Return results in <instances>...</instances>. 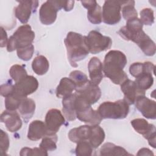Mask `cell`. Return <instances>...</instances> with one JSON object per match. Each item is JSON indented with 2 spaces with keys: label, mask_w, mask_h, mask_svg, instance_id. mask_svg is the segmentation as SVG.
Segmentation results:
<instances>
[{
  "label": "cell",
  "mask_w": 156,
  "mask_h": 156,
  "mask_svg": "<svg viewBox=\"0 0 156 156\" xmlns=\"http://www.w3.org/2000/svg\"><path fill=\"white\" fill-rule=\"evenodd\" d=\"M127 62L126 55L120 51H110L105 56L103 71L105 76L116 85L122 84L128 79L123 69Z\"/></svg>",
  "instance_id": "1"
},
{
  "label": "cell",
  "mask_w": 156,
  "mask_h": 156,
  "mask_svg": "<svg viewBox=\"0 0 156 156\" xmlns=\"http://www.w3.org/2000/svg\"><path fill=\"white\" fill-rule=\"evenodd\" d=\"M64 43L66 48L68 59L71 65L77 67L78 65L76 62L83 60L90 52L86 36L77 32H69L64 40Z\"/></svg>",
  "instance_id": "2"
},
{
  "label": "cell",
  "mask_w": 156,
  "mask_h": 156,
  "mask_svg": "<svg viewBox=\"0 0 156 156\" xmlns=\"http://www.w3.org/2000/svg\"><path fill=\"white\" fill-rule=\"evenodd\" d=\"M75 93L76 95L75 99L76 118L90 126L99 125L102 118L98 110H93L90 104L76 93Z\"/></svg>",
  "instance_id": "3"
},
{
  "label": "cell",
  "mask_w": 156,
  "mask_h": 156,
  "mask_svg": "<svg viewBox=\"0 0 156 156\" xmlns=\"http://www.w3.org/2000/svg\"><path fill=\"white\" fill-rule=\"evenodd\" d=\"M102 119H121L125 118L129 112V107L124 99L115 102H104L98 110Z\"/></svg>",
  "instance_id": "4"
},
{
  "label": "cell",
  "mask_w": 156,
  "mask_h": 156,
  "mask_svg": "<svg viewBox=\"0 0 156 156\" xmlns=\"http://www.w3.org/2000/svg\"><path fill=\"white\" fill-rule=\"evenodd\" d=\"M35 38V33L29 24L20 26L13 34L9 38L7 50L12 52L18 48L26 47L32 44Z\"/></svg>",
  "instance_id": "5"
},
{
  "label": "cell",
  "mask_w": 156,
  "mask_h": 156,
  "mask_svg": "<svg viewBox=\"0 0 156 156\" xmlns=\"http://www.w3.org/2000/svg\"><path fill=\"white\" fill-rule=\"evenodd\" d=\"M86 40L89 52L93 54L109 49L112 44L110 37L104 36L96 30L90 31L86 36Z\"/></svg>",
  "instance_id": "6"
},
{
  "label": "cell",
  "mask_w": 156,
  "mask_h": 156,
  "mask_svg": "<svg viewBox=\"0 0 156 156\" xmlns=\"http://www.w3.org/2000/svg\"><path fill=\"white\" fill-rule=\"evenodd\" d=\"M122 1H105L102 7V21L108 25L118 23L121 19Z\"/></svg>",
  "instance_id": "7"
},
{
  "label": "cell",
  "mask_w": 156,
  "mask_h": 156,
  "mask_svg": "<svg viewBox=\"0 0 156 156\" xmlns=\"http://www.w3.org/2000/svg\"><path fill=\"white\" fill-rule=\"evenodd\" d=\"M60 9V1H47L42 4L39 10L41 23L44 25L53 24L56 20L57 12Z\"/></svg>",
  "instance_id": "8"
},
{
  "label": "cell",
  "mask_w": 156,
  "mask_h": 156,
  "mask_svg": "<svg viewBox=\"0 0 156 156\" xmlns=\"http://www.w3.org/2000/svg\"><path fill=\"white\" fill-rule=\"evenodd\" d=\"M38 87L37 79L32 76H27L14 85L13 93L20 98H27L34 93Z\"/></svg>",
  "instance_id": "9"
},
{
  "label": "cell",
  "mask_w": 156,
  "mask_h": 156,
  "mask_svg": "<svg viewBox=\"0 0 156 156\" xmlns=\"http://www.w3.org/2000/svg\"><path fill=\"white\" fill-rule=\"evenodd\" d=\"M64 122L65 118L59 110L56 108L50 109L47 112L45 117L47 135H55Z\"/></svg>",
  "instance_id": "10"
},
{
  "label": "cell",
  "mask_w": 156,
  "mask_h": 156,
  "mask_svg": "<svg viewBox=\"0 0 156 156\" xmlns=\"http://www.w3.org/2000/svg\"><path fill=\"white\" fill-rule=\"evenodd\" d=\"M19 4L15 7V15L23 24L28 22L32 13L35 12L38 7L37 1H20Z\"/></svg>",
  "instance_id": "11"
},
{
  "label": "cell",
  "mask_w": 156,
  "mask_h": 156,
  "mask_svg": "<svg viewBox=\"0 0 156 156\" xmlns=\"http://www.w3.org/2000/svg\"><path fill=\"white\" fill-rule=\"evenodd\" d=\"M143 26L138 17L132 18L127 21L126 25L121 27L118 33L124 40L132 41L136 35L143 30Z\"/></svg>",
  "instance_id": "12"
},
{
  "label": "cell",
  "mask_w": 156,
  "mask_h": 156,
  "mask_svg": "<svg viewBox=\"0 0 156 156\" xmlns=\"http://www.w3.org/2000/svg\"><path fill=\"white\" fill-rule=\"evenodd\" d=\"M135 106L140 113L146 118L155 119L156 118V102L145 95H141L135 100Z\"/></svg>",
  "instance_id": "13"
},
{
  "label": "cell",
  "mask_w": 156,
  "mask_h": 156,
  "mask_svg": "<svg viewBox=\"0 0 156 156\" xmlns=\"http://www.w3.org/2000/svg\"><path fill=\"white\" fill-rule=\"evenodd\" d=\"M76 93L91 105L98 102L101 96V91L98 85L93 83L90 80L85 86L76 90Z\"/></svg>",
  "instance_id": "14"
},
{
  "label": "cell",
  "mask_w": 156,
  "mask_h": 156,
  "mask_svg": "<svg viewBox=\"0 0 156 156\" xmlns=\"http://www.w3.org/2000/svg\"><path fill=\"white\" fill-rule=\"evenodd\" d=\"M121 90L124 94V99L129 105L133 104L138 96L145 95V91L140 90L135 82L129 79L121 84Z\"/></svg>",
  "instance_id": "15"
},
{
  "label": "cell",
  "mask_w": 156,
  "mask_h": 156,
  "mask_svg": "<svg viewBox=\"0 0 156 156\" xmlns=\"http://www.w3.org/2000/svg\"><path fill=\"white\" fill-rule=\"evenodd\" d=\"M1 121L5 124L7 129L10 132H15L22 127V120L20 115L15 111L6 110L1 115Z\"/></svg>",
  "instance_id": "16"
},
{
  "label": "cell",
  "mask_w": 156,
  "mask_h": 156,
  "mask_svg": "<svg viewBox=\"0 0 156 156\" xmlns=\"http://www.w3.org/2000/svg\"><path fill=\"white\" fill-rule=\"evenodd\" d=\"M131 125L135 130L142 135L147 140L155 136V127L154 124L149 123L146 119L143 118H136L130 121Z\"/></svg>",
  "instance_id": "17"
},
{
  "label": "cell",
  "mask_w": 156,
  "mask_h": 156,
  "mask_svg": "<svg viewBox=\"0 0 156 156\" xmlns=\"http://www.w3.org/2000/svg\"><path fill=\"white\" fill-rule=\"evenodd\" d=\"M133 42L135 43L147 56H152L155 53L156 46L154 41L143 31L141 30L133 39Z\"/></svg>",
  "instance_id": "18"
},
{
  "label": "cell",
  "mask_w": 156,
  "mask_h": 156,
  "mask_svg": "<svg viewBox=\"0 0 156 156\" xmlns=\"http://www.w3.org/2000/svg\"><path fill=\"white\" fill-rule=\"evenodd\" d=\"M82 5L87 9V18L90 23L94 24H100L102 21V9L94 0L81 1Z\"/></svg>",
  "instance_id": "19"
},
{
  "label": "cell",
  "mask_w": 156,
  "mask_h": 156,
  "mask_svg": "<svg viewBox=\"0 0 156 156\" xmlns=\"http://www.w3.org/2000/svg\"><path fill=\"white\" fill-rule=\"evenodd\" d=\"M90 81L98 85L103 79V65L101 61L96 57H92L88 65Z\"/></svg>",
  "instance_id": "20"
},
{
  "label": "cell",
  "mask_w": 156,
  "mask_h": 156,
  "mask_svg": "<svg viewBox=\"0 0 156 156\" xmlns=\"http://www.w3.org/2000/svg\"><path fill=\"white\" fill-rule=\"evenodd\" d=\"M45 122L40 121H33L29 126L27 138L32 141H38L47 135Z\"/></svg>",
  "instance_id": "21"
},
{
  "label": "cell",
  "mask_w": 156,
  "mask_h": 156,
  "mask_svg": "<svg viewBox=\"0 0 156 156\" xmlns=\"http://www.w3.org/2000/svg\"><path fill=\"white\" fill-rule=\"evenodd\" d=\"M91 133V126L83 125L71 129L68 133L69 139L77 143L82 141H88Z\"/></svg>",
  "instance_id": "22"
},
{
  "label": "cell",
  "mask_w": 156,
  "mask_h": 156,
  "mask_svg": "<svg viewBox=\"0 0 156 156\" xmlns=\"http://www.w3.org/2000/svg\"><path fill=\"white\" fill-rule=\"evenodd\" d=\"M76 93L71 94L62 100V111L63 115L68 121H72L76 119V113L75 108Z\"/></svg>",
  "instance_id": "23"
},
{
  "label": "cell",
  "mask_w": 156,
  "mask_h": 156,
  "mask_svg": "<svg viewBox=\"0 0 156 156\" xmlns=\"http://www.w3.org/2000/svg\"><path fill=\"white\" fill-rule=\"evenodd\" d=\"M76 85L73 80L68 77H63L57 87L56 96L59 98H64L71 94L75 90Z\"/></svg>",
  "instance_id": "24"
},
{
  "label": "cell",
  "mask_w": 156,
  "mask_h": 156,
  "mask_svg": "<svg viewBox=\"0 0 156 156\" xmlns=\"http://www.w3.org/2000/svg\"><path fill=\"white\" fill-rule=\"evenodd\" d=\"M154 69L155 65L150 62L144 63L135 62L130 66L129 72L133 77H136L144 73H149L154 74L155 73Z\"/></svg>",
  "instance_id": "25"
},
{
  "label": "cell",
  "mask_w": 156,
  "mask_h": 156,
  "mask_svg": "<svg viewBox=\"0 0 156 156\" xmlns=\"http://www.w3.org/2000/svg\"><path fill=\"white\" fill-rule=\"evenodd\" d=\"M35 110V101L33 99L28 98H23L18 108V111L24 120L27 121L30 119L34 115Z\"/></svg>",
  "instance_id": "26"
},
{
  "label": "cell",
  "mask_w": 156,
  "mask_h": 156,
  "mask_svg": "<svg viewBox=\"0 0 156 156\" xmlns=\"http://www.w3.org/2000/svg\"><path fill=\"white\" fill-rule=\"evenodd\" d=\"M105 139L104 129L99 125L91 126V133L88 142L93 148L98 147Z\"/></svg>",
  "instance_id": "27"
},
{
  "label": "cell",
  "mask_w": 156,
  "mask_h": 156,
  "mask_svg": "<svg viewBox=\"0 0 156 156\" xmlns=\"http://www.w3.org/2000/svg\"><path fill=\"white\" fill-rule=\"evenodd\" d=\"M101 155H130L127 151L119 146L112 143L104 144L100 149Z\"/></svg>",
  "instance_id": "28"
},
{
  "label": "cell",
  "mask_w": 156,
  "mask_h": 156,
  "mask_svg": "<svg viewBox=\"0 0 156 156\" xmlns=\"http://www.w3.org/2000/svg\"><path fill=\"white\" fill-rule=\"evenodd\" d=\"M32 68L34 73L39 76L46 74L49 68L48 59L44 55H38L32 61Z\"/></svg>",
  "instance_id": "29"
},
{
  "label": "cell",
  "mask_w": 156,
  "mask_h": 156,
  "mask_svg": "<svg viewBox=\"0 0 156 156\" xmlns=\"http://www.w3.org/2000/svg\"><path fill=\"white\" fill-rule=\"evenodd\" d=\"M134 82L140 90L145 91V90L150 88L153 85L154 78L152 74L144 73L135 77Z\"/></svg>",
  "instance_id": "30"
},
{
  "label": "cell",
  "mask_w": 156,
  "mask_h": 156,
  "mask_svg": "<svg viewBox=\"0 0 156 156\" xmlns=\"http://www.w3.org/2000/svg\"><path fill=\"white\" fill-rule=\"evenodd\" d=\"M121 10L122 16L126 21L138 17L134 1H122Z\"/></svg>",
  "instance_id": "31"
},
{
  "label": "cell",
  "mask_w": 156,
  "mask_h": 156,
  "mask_svg": "<svg viewBox=\"0 0 156 156\" xmlns=\"http://www.w3.org/2000/svg\"><path fill=\"white\" fill-rule=\"evenodd\" d=\"M69 78L71 79L75 83V90L81 88L90 82L87 75L78 70L73 71L69 74Z\"/></svg>",
  "instance_id": "32"
},
{
  "label": "cell",
  "mask_w": 156,
  "mask_h": 156,
  "mask_svg": "<svg viewBox=\"0 0 156 156\" xmlns=\"http://www.w3.org/2000/svg\"><path fill=\"white\" fill-rule=\"evenodd\" d=\"M9 74L15 83L21 80L28 76L26 69L22 65L18 64L11 66L9 70Z\"/></svg>",
  "instance_id": "33"
},
{
  "label": "cell",
  "mask_w": 156,
  "mask_h": 156,
  "mask_svg": "<svg viewBox=\"0 0 156 156\" xmlns=\"http://www.w3.org/2000/svg\"><path fill=\"white\" fill-rule=\"evenodd\" d=\"M57 141V135H47L42 139L40 144V147L45 151H52L56 149V142Z\"/></svg>",
  "instance_id": "34"
},
{
  "label": "cell",
  "mask_w": 156,
  "mask_h": 156,
  "mask_svg": "<svg viewBox=\"0 0 156 156\" xmlns=\"http://www.w3.org/2000/svg\"><path fill=\"white\" fill-rule=\"evenodd\" d=\"M23 98H20L14 93L6 97L5 99V107L6 110L15 111L16 109H18Z\"/></svg>",
  "instance_id": "35"
},
{
  "label": "cell",
  "mask_w": 156,
  "mask_h": 156,
  "mask_svg": "<svg viewBox=\"0 0 156 156\" xmlns=\"http://www.w3.org/2000/svg\"><path fill=\"white\" fill-rule=\"evenodd\" d=\"M93 147L88 141H82L77 143L76 154L79 156H90L92 155Z\"/></svg>",
  "instance_id": "36"
},
{
  "label": "cell",
  "mask_w": 156,
  "mask_h": 156,
  "mask_svg": "<svg viewBox=\"0 0 156 156\" xmlns=\"http://www.w3.org/2000/svg\"><path fill=\"white\" fill-rule=\"evenodd\" d=\"M143 24L151 26L154 22V11L150 8H145L140 12V19Z\"/></svg>",
  "instance_id": "37"
},
{
  "label": "cell",
  "mask_w": 156,
  "mask_h": 156,
  "mask_svg": "<svg viewBox=\"0 0 156 156\" xmlns=\"http://www.w3.org/2000/svg\"><path fill=\"white\" fill-rule=\"evenodd\" d=\"M34 52V45L30 44L26 47L18 48L16 49V53L18 57L24 60V61H28L29 60Z\"/></svg>",
  "instance_id": "38"
},
{
  "label": "cell",
  "mask_w": 156,
  "mask_h": 156,
  "mask_svg": "<svg viewBox=\"0 0 156 156\" xmlns=\"http://www.w3.org/2000/svg\"><path fill=\"white\" fill-rule=\"evenodd\" d=\"M20 155L21 156L29 155H48L47 151H44L41 147H23L20 151Z\"/></svg>",
  "instance_id": "39"
},
{
  "label": "cell",
  "mask_w": 156,
  "mask_h": 156,
  "mask_svg": "<svg viewBox=\"0 0 156 156\" xmlns=\"http://www.w3.org/2000/svg\"><path fill=\"white\" fill-rule=\"evenodd\" d=\"M1 153L2 154H5L7 152L9 145L10 141L7 133L1 130Z\"/></svg>",
  "instance_id": "40"
},
{
  "label": "cell",
  "mask_w": 156,
  "mask_h": 156,
  "mask_svg": "<svg viewBox=\"0 0 156 156\" xmlns=\"http://www.w3.org/2000/svg\"><path fill=\"white\" fill-rule=\"evenodd\" d=\"M1 94L6 98L13 93L14 85L10 83H4L1 85Z\"/></svg>",
  "instance_id": "41"
},
{
  "label": "cell",
  "mask_w": 156,
  "mask_h": 156,
  "mask_svg": "<svg viewBox=\"0 0 156 156\" xmlns=\"http://www.w3.org/2000/svg\"><path fill=\"white\" fill-rule=\"evenodd\" d=\"M61 7L66 12L71 11L74 7V1H60Z\"/></svg>",
  "instance_id": "42"
},
{
  "label": "cell",
  "mask_w": 156,
  "mask_h": 156,
  "mask_svg": "<svg viewBox=\"0 0 156 156\" xmlns=\"http://www.w3.org/2000/svg\"><path fill=\"white\" fill-rule=\"evenodd\" d=\"M1 35L0 46H1V47L2 48L7 44L9 39H7V33H6L5 30L2 27H1Z\"/></svg>",
  "instance_id": "43"
},
{
  "label": "cell",
  "mask_w": 156,
  "mask_h": 156,
  "mask_svg": "<svg viewBox=\"0 0 156 156\" xmlns=\"http://www.w3.org/2000/svg\"><path fill=\"white\" fill-rule=\"evenodd\" d=\"M137 155H153L154 154L147 148H141L138 151V152L136 154Z\"/></svg>",
  "instance_id": "44"
}]
</instances>
